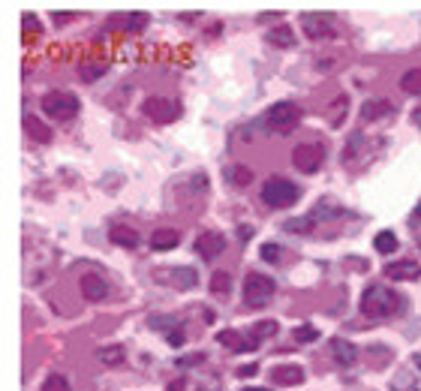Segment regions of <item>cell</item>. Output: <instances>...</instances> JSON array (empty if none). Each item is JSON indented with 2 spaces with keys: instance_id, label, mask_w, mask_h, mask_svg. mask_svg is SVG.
Instances as JSON below:
<instances>
[{
  "instance_id": "obj_1",
  "label": "cell",
  "mask_w": 421,
  "mask_h": 391,
  "mask_svg": "<svg viewBox=\"0 0 421 391\" xmlns=\"http://www.w3.org/2000/svg\"><path fill=\"white\" fill-rule=\"evenodd\" d=\"M400 310H404V298H400L395 289L379 286V283H373V286L364 289L361 313L368 316V319H391V316H397Z\"/></svg>"
},
{
  "instance_id": "obj_2",
  "label": "cell",
  "mask_w": 421,
  "mask_h": 391,
  "mask_svg": "<svg viewBox=\"0 0 421 391\" xmlns=\"http://www.w3.org/2000/svg\"><path fill=\"white\" fill-rule=\"evenodd\" d=\"M301 124V106L292 103V99H283V103H274L262 117V126L274 135H286Z\"/></svg>"
},
{
  "instance_id": "obj_3",
  "label": "cell",
  "mask_w": 421,
  "mask_h": 391,
  "mask_svg": "<svg viewBox=\"0 0 421 391\" xmlns=\"http://www.w3.org/2000/svg\"><path fill=\"white\" fill-rule=\"evenodd\" d=\"M298 187L292 184L289 178H280V175H271L268 181L262 184V202L268 208H292L298 202Z\"/></svg>"
},
{
  "instance_id": "obj_4",
  "label": "cell",
  "mask_w": 421,
  "mask_h": 391,
  "mask_svg": "<svg viewBox=\"0 0 421 391\" xmlns=\"http://www.w3.org/2000/svg\"><path fill=\"white\" fill-rule=\"evenodd\" d=\"M40 108L51 117V121H72V117L79 115L81 103H79L76 94H67V90H51V94H45L40 99Z\"/></svg>"
},
{
  "instance_id": "obj_5",
  "label": "cell",
  "mask_w": 421,
  "mask_h": 391,
  "mask_svg": "<svg viewBox=\"0 0 421 391\" xmlns=\"http://www.w3.org/2000/svg\"><path fill=\"white\" fill-rule=\"evenodd\" d=\"M277 292V286H274V280L268 274H259V271H253V274H247L244 280V304L247 307H265Z\"/></svg>"
},
{
  "instance_id": "obj_6",
  "label": "cell",
  "mask_w": 421,
  "mask_h": 391,
  "mask_svg": "<svg viewBox=\"0 0 421 391\" xmlns=\"http://www.w3.org/2000/svg\"><path fill=\"white\" fill-rule=\"evenodd\" d=\"M142 112L148 121L154 124H172L181 117V106L175 103V99H163V97H148L142 103Z\"/></svg>"
},
{
  "instance_id": "obj_7",
  "label": "cell",
  "mask_w": 421,
  "mask_h": 391,
  "mask_svg": "<svg viewBox=\"0 0 421 391\" xmlns=\"http://www.w3.org/2000/svg\"><path fill=\"white\" fill-rule=\"evenodd\" d=\"M322 160H325V148L322 144H298L295 151H292V166L298 172H304V175H313V172L322 169Z\"/></svg>"
},
{
  "instance_id": "obj_8",
  "label": "cell",
  "mask_w": 421,
  "mask_h": 391,
  "mask_svg": "<svg viewBox=\"0 0 421 391\" xmlns=\"http://www.w3.org/2000/svg\"><path fill=\"white\" fill-rule=\"evenodd\" d=\"M301 27H304L307 40H328L334 33V15L331 13H304L301 15Z\"/></svg>"
},
{
  "instance_id": "obj_9",
  "label": "cell",
  "mask_w": 421,
  "mask_h": 391,
  "mask_svg": "<svg viewBox=\"0 0 421 391\" xmlns=\"http://www.w3.org/2000/svg\"><path fill=\"white\" fill-rule=\"evenodd\" d=\"M223 250H226V238L220 232H202L196 238V253L202 259H217V256H223Z\"/></svg>"
},
{
  "instance_id": "obj_10",
  "label": "cell",
  "mask_w": 421,
  "mask_h": 391,
  "mask_svg": "<svg viewBox=\"0 0 421 391\" xmlns=\"http://www.w3.org/2000/svg\"><path fill=\"white\" fill-rule=\"evenodd\" d=\"M331 358L340 367H352L355 358H358V349H355V343H349L346 338H331Z\"/></svg>"
},
{
  "instance_id": "obj_11",
  "label": "cell",
  "mask_w": 421,
  "mask_h": 391,
  "mask_svg": "<svg viewBox=\"0 0 421 391\" xmlns=\"http://www.w3.org/2000/svg\"><path fill=\"white\" fill-rule=\"evenodd\" d=\"M79 286H81V295H85L88 301H103L108 295V283L99 274H85L79 280Z\"/></svg>"
},
{
  "instance_id": "obj_12",
  "label": "cell",
  "mask_w": 421,
  "mask_h": 391,
  "mask_svg": "<svg viewBox=\"0 0 421 391\" xmlns=\"http://www.w3.org/2000/svg\"><path fill=\"white\" fill-rule=\"evenodd\" d=\"M386 277L388 280H418L421 277V265L413 262V259L391 262V265H386Z\"/></svg>"
},
{
  "instance_id": "obj_13",
  "label": "cell",
  "mask_w": 421,
  "mask_h": 391,
  "mask_svg": "<svg viewBox=\"0 0 421 391\" xmlns=\"http://www.w3.org/2000/svg\"><path fill=\"white\" fill-rule=\"evenodd\" d=\"M217 340L223 343V347H229L232 352H253L256 347H259V343H256V340L250 338V334L244 338V334H238V331H220V334H217Z\"/></svg>"
},
{
  "instance_id": "obj_14",
  "label": "cell",
  "mask_w": 421,
  "mask_h": 391,
  "mask_svg": "<svg viewBox=\"0 0 421 391\" xmlns=\"http://www.w3.org/2000/svg\"><path fill=\"white\" fill-rule=\"evenodd\" d=\"M271 376H274V383L277 385H301L304 383V367H298V365H277L271 370Z\"/></svg>"
},
{
  "instance_id": "obj_15",
  "label": "cell",
  "mask_w": 421,
  "mask_h": 391,
  "mask_svg": "<svg viewBox=\"0 0 421 391\" xmlns=\"http://www.w3.org/2000/svg\"><path fill=\"white\" fill-rule=\"evenodd\" d=\"M108 241L117 244V247L135 250V247H139V232H133L130 226H112V232H108Z\"/></svg>"
},
{
  "instance_id": "obj_16",
  "label": "cell",
  "mask_w": 421,
  "mask_h": 391,
  "mask_svg": "<svg viewBox=\"0 0 421 391\" xmlns=\"http://www.w3.org/2000/svg\"><path fill=\"white\" fill-rule=\"evenodd\" d=\"M178 241H181V235L175 232V229H157L151 235V247L154 250H175L178 247Z\"/></svg>"
},
{
  "instance_id": "obj_17",
  "label": "cell",
  "mask_w": 421,
  "mask_h": 391,
  "mask_svg": "<svg viewBox=\"0 0 421 391\" xmlns=\"http://www.w3.org/2000/svg\"><path fill=\"white\" fill-rule=\"evenodd\" d=\"M391 115V103L388 99H368V103L361 106V117L364 121H379V117Z\"/></svg>"
},
{
  "instance_id": "obj_18",
  "label": "cell",
  "mask_w": 421,
  "mask_h": 391,
  "mask_svg": "<svg viewBox=\"0 0 421 391\" xmlns=\"http://www.w3.org/2000/svg\"><path fill=\"white\" fill-rule=\"evenodd\" d=\"M24 130L31 133V139H36V142H49L51 139V130L36 115H24Z\"/></svg>"
},
{
  "instance_id": "obj_19",
  "label": "cell",
  "mask_w": 421,
  "mask_h": 391,
  "mask_svg": "<svg viewBox=\"0 0 421 391\" xmlns=\"http://www.w3.org/2000/svg\"><path fill=\"white\" fill-rule=\"evenodd\" d=\"M247 334H250L256 343H262V340H268V338H274V334H277V322H274V319L256 322V325H250V328H247Z\"/></svg>"
},
{
  "instance_id": "obj_20",
  "label": "cell",
  "mask_w": 421,
  "mask_h": 391,
  "mask_svg": "<svg viewBox=\"0 0 421 391\" xmlns=\"http://www.w3.org/2000/svg\"><path fill=\"white\" fill-rule=\"evenodd\" d=\"M226 181L232 187H247V184H253V172L244 169V166H229L226 169Z\"/></svg>"
},
{
  "instance_id": "obj_21",
  "label": "cell",
  "mask_w": 421,
  "mask_h": 391,
  "mask_svg": "<svg viewBox=\"0 0 421 391\" xmlns=\"http://www.w3.org/2000/svg\"><path fill=\"white\" fill-rule=\"evenodd\" d=\"M268 42H271V45H283V49H289V45H295V33H292L286 24H280V27H274V31H268Z\"/></svg>"
},
{
  "instance_id": "obj_22",
  "label": "cell",
  "mask_w": 421,
  "mask_h": 391,
  "mask_svg": "<svg viewBox=\"0 0 421 391\" xmlns=\"http://www.w3.org/2000/svg\"><path fill=\"white\" fill-rule=\"evenodd\" d=\"M373 247H377L382 256H391V253L397 250V235L395 232H379L377 238H373Z\"/></svg>"
},
{
  "instance_id": "obj_23",
  "label": "cell",
  "mask_w": 421,
  "mask_h": 391,
  "mask_svg": "<svg viewBox=\"0 0 421 391\" xmlns=\"http://www.w3.org/2000/svg\"><path fill=\"white\" fill-rule=\"evenodd\" d=\"M400 88H404L406 94H413V97H421V67L404 72V78H400Z\"/></svg>"
},
{
  "instance_id": "obj_24",
  "label": "cell",
  "mask_w": 421,
  "mask_h": 391,
  "mask_svg": "<svg viewBox=\"0 0 421 391\" xmlns=\"http://www.w3.org/2000/svg\"><path fill=\"white\" fill-rule=\"evenodd\" d=\"M99 361H103L106 367L124 365V347H106V349H99Z\"/></svg>"
},
{
  "instance_id": "obj_25",
  "label": "cell",
  "mask_w": 421,
  "mask_h": 391,
  "mask_svg": "<svg viewBox=\"0 0 421 391\" xmlns=\"http://www.w3.org/2000/svg\"><path fill=\"white\" fill-rule=\"evenodd\" d=\"M229 289H232V277H229V271H217V274L210 277V292H214V295H229Z\"/></svg>"
},
{
  "instance_id": "obj_26",
  "label": "cell",
  "mask_w": 421,
  "mask_h": 391,
  "mask_svg": "<svg viewBox=\"0 0 421 391\" xmlns=\"http://www.w3.org/2000/svg\"><path fill=\"white\" fill-rule=\"evenodd\" d=\"M313 217H295V220H286L283 223V229L286 232H295V235H307L310 229H313Z\"/></svg>"
},
{
  "instance_id": "obj_27",
  "label": "cell",
  "mask_w": 421,
  "mask_h": 391,
  "mask_svg": "<svg viewBox=\"0 0 421 391\" xmlns=\"http://www.w3.org/2000/svg\"><path fill=\"white\" fill-rule=\"evenodd\" d=\"M42 391H69V379L63 374H49L42 379Z\"/></svg>"
},
{
  "instance_id": "obj_28",
  "label": "cell",
  "mask_w": 421,
  "mask_h": 391,
  "mask_svg": "<svg viewBox=\"0 0 421 391\" xmlns=\"http://www.w3.org/2000/svg\"><path fill=\"white\" fill-rule=\"evenodd\" d=\"M172 274L181 277V280H178V286H181V289H196V283H199V277H196V271H193V268H175Z\"/></svg>"
},
{
  "instance_id": "obj_29",
  "label": "cell",
  "mask_w": 421,
  "mask_h": 391,
  "mask_svg": "<svg viewBox=\"0 0 421 391\" xmlns=\"http://www.w3.org/2000/svg\"><path fill=\"white\" fill-rule=\"evenodd\" d=\"M42 31V22L40 18H36L33 13H27L24 18H22V33H24V40H31L33 33H40Z\"/></svg>"
},
{
  "instance_id": "obj_30",
  "label": "cell",
  "mask_w": 421,
  "mask_h": 391,
  "mask_svg": "<svg viewBox=\"0 0 421 391\" xmlns=\"http://www.w3.org/2000/svg\"><path fill=\"white\" fill-rule=\"evenodd\" d=\"M292 334H295L298 343H316L319 340V328H313V325H298Z\"/></svg>"
},
{
  "instance_id": "obj_31",
  "label": "cell",
  "mask_w": 421,
  "mask_h": 391,
  "mask_svg": "<svg viewBox=\"0 0 421 391\" xmlns=\"http://www.w3.org/2000/svg\"><path fill=\"white\" fill-rule=\"evenodd\" d=\"M259 256L265 259V262H280V256H283V247L280 244H274V241H268V244H262V250H259Z\"/></svg>"
},
{
  "instance_id": "obj_32",
  "label": "cell",
  "mask_w": 421,
  "mask_h": 391,
  "mask_svg": "<svg viewBox=\"0 0 421 391\" xmlns=\"http://www.w3.org/2000/svg\"><path fill=\"white\" fill-rule=\"evenodd\" d=\"M346 108H349V99H346V97H337V103H334V117H331V126H343V121H346Z\"/></svg>"
},
{
  "instance_id": "obj_33",
  "label": "cell",
  "mask_w": 421,
  "mask_h": 391,
  "mask_svg": "<svg viewBox=\"0 0 421 391\" xmlns=\"http://www.w3.org/2000/svg\"><path fill=\"white\" fill-rule=\"evenodd\" d=\"M364 144V133H352L349 142H346V151H343V160H352V153H358Z\"/></svg>"
},
{
  "instance_id": "obj_34",
  "label": "cell",
  "mask_w": 421,
  "mask_h": 391,
  "mask_svg": "<svg viewBox=\"0 0 421 391\" xmlns=\"http://www.w3.org/2000/svg\"><path fill=\"white\" fill-rule=\"evenodd\" d=\"M145 24H148V15H145V13H130V15H126V31H142V27Z\"/></svg>"
},
{
  "instance_id": "obj_35",
  "label": "cell",
  "mask_w": 421,
  "mask_h": 391,
  "mask_svg": "<svg viewBox=\"0 0 421 391\" xmlns=\"http://www.w3.org/2000/svg\"><path fill=\"white\" fill-rule=\"evenodd\" d=\"M328 217H340V211H337V208H328V205H319L313 211V220H328Z\"/></svg>"
},
{
  "instance_id": "obj_36",
  "label": "cell",
  "mask_w": 421,
  "mask_h": 391,
  "mask_svg": "<svg viewBox=\"0 0 421 391\" xmlns=\"http://www.w3.org/2000/svg\"><path fill=\"white\" fill-rule=\"evenodd\" d=\"M103 72H106L103 63H99V67H81V78H85V81H94V78L103 76Z\"/></svg>"
},
{
  "instance_id": "obj_37",
  "label": "cell",
  "mask_w": 421,
  "mask_h": 391,
  "mask_svg": "<svg viewBox=\"0 0 421 391\" xmlns=\"http://www.w3.org/2000/svg\"><path fill=\"white\" fill-rule=\"evenodd\" d=\"M205 356L199 352V356H190V358H178V367H193V365H202Z\"/></svg>"
},
{
  "instance_id": "obj_38",
  "label": "cell",
  "mask_w": 421,
  "mask_h": 391,
  "mask_svg": "<svg viewBox=\"0 0 421 391\" xmlns=\"http://www.w3.org/2000/svg\"><path fill=\"white\" fill-rule=\"evenodd\" d=\"M238 374H241V376H253V374H259V365H244Z\"/></svg>"
},
{
  "instance_id": "obj_39",
  "label": "cell",
  "mask_w": 421,
  "mask_h": 391,
  "mask_svg": "<svg viewBox=\"0 0 421 391\" xmlns=\"http://www.w3.org/2000/svg\"><path fill=\"white\" fill-rule=\"evenodd\" d=\"M238 238H241V241H250V238H253V229H250V226H241V229H238Z\"/></svg>"
},
{
  "instance_id": "obj_40",
  "label": "cell",
  "mask_w": 421,
  "mask_h": 391,
  "mask_svg": "<svg viewBox=\"0 0 421 391\" xmlns=\"http://www.w3.org/2000/svg\"><path fill=\"white\" fill-rule=\"evenodd\" d=\"M169 343H172V347H181V343H184V334H181V331H172V334H169Z\"/></svg>"
},
{
  "instance_id": "obj_41",
  "label": "cell",
  "mask_w": 421,
  "mask_h": 391,
  "mask_svg": "<svg viewBox=\"0 0 421 391\" xmlns=\"http://www.w3.org/2000/svg\"><path fill=\"white\" fill-rule=\"evenodd\" d=\"M413 121H415V124L421 126V108H415V117H413Z\"/></svg>"
},
{
  "instance_id": "obj_42",
  "label": "cell",
  "mask_w": 421,
  "mask_h": 391,
  "mask_svg": "<svg viewBox=\"0 0 421 391\" xmlns=\"http://www.w3.org/2000/svg\"><path fill=\"white\" fill-rule=\"evenodd\" d=\"M413 361H415V367L421 370V352H415V358H413Z\"/></svg>"
},
{
  "instance_id": "obj_43",
  "label": "cell",
  "mask_w": 421,
  "mask_h": 391,
  "mask_svg": "<svg viewBox=\"0 0 421 391\" xmlns=\"http://www.w3.org/2000/svg\"><path fill=\"white\" fill-rule=\"evenodd\" d=\"M244 391H271V388H244Z\"/></svg>"
},
{
  "instance_id": "obj_44",
  "label": "cell",
  "mask_w": 421,
  "mask_h": 391,
  "mask_svg": "<svg viewBox=\"0 0 421 391\" xmlns=\"http://www.w3.org/2000/svg\"><path fill=\"white\" fill-rule=\"evenodd\" d=\"M415 217H418V220H421V202H418V208H415Z\"/></svg>"
},
{
  "instance_id": "obj_45",
  "label": "cell",
  "mask_w": 421,
  "mask_h": 391,
  "mask_svg": "<svg viewBox=\"0 0 421 391\" xmlns=\"http://www.w3.org/2000/svg\"><path fill=\"white\" fill-rule=\"evenodd\" d=\"M418 250H421V241H418Z\"/></svg>"
}]
</instances>
